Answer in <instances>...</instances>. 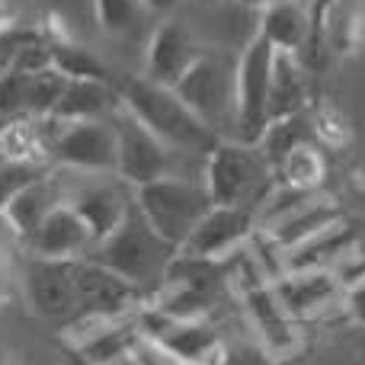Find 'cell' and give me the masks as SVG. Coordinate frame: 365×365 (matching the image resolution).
Here are the masks:
<instances>
[{"mask_svg":"<svg viewBox=\"0 0 365 365\" xmlns=\"http://www.w3.org/2000/svg\"><path fill=\"white\" fill-rule=\"evenodd\" d=\"M311 32L308 0H272L259 10V36L276 51H302Z\"/></svg>","mask_w":365,"mask_h":365,"instance_id":"ac0fdd59","label":"cell"},{"mask_svg":"<svg viewBox=\"0 0 365 365\" xmlns=\"http://www.w3.org/2000/svg\"><path fill=\"white\" fill-rule=\"evenodd\" d=\"M276 365H285V362H276Z\"/></svg>","mask_w":365,"mask_h":365,"instance_id":"ab89813d","label":"cell"},{"mask_svg":"<svg viewBox=\"0 0 365 365\" xmlns=\"http://www.w3.org/2000/svg\"><path fill=\"white\" fill-rule=\"evenodd\" d=\"M132 199L148 225L177 250L186 244V237L202 221V215L212 208V199H208L202 180H186L177 173L135 186Z\"/></svg>","mask_w":365,"mask_h":365,"instance_id":"277c9868","label":"cell"},{"mask_svg":"<svg viewBox=\"0 0 365 365\" xmlns=\"http://www.w3.org/2000/svg\"><path fill=\"white\" fill-rule=\"evenodd\" d=\"M26 90H29V74L19 68L0 71V115L16 119L26 113Z\"/></svg>","mask_w":365,"mask_h":365,"instance_id":"83f0119b","label":"cell"},{"mask_svg":"<svg viewBox=\"0 0 365 365\" xmlns=\"http://www.w3.org/2000/svg\"><path fill=\"white\" fill-rule=\"evenodd\" d=\"M74 365H87V362H81V359H74Z\"/></svg>","mask_w":365,"mask_h":365,"instance_id":"f35d334b","label":"cell"},{"mask_svg":"<svg viewBox=\"0 0 365 365\" xmlns=\"http://www.w3.org/2000/svg\"><path fill=\"white\" fill-rule=\"evenodd\" d=\"M180 0H145V6L148 10H158V13H167V10H173Z\"/></svg>","mask_w":365,"mask_h":365,"instance_id":"d6a6232c","label":"cell"},{"mask_svg":"<svg viewBox=\"0 0 365 365\" xmlns=\"http://www.w3.org/2000/svg\"><path fill=\"white\" fill-rule=\"evenodd\" d=\"M212 365H276L263 343L250 340H225Z\"/></svg>","mask_w":365,"mask_h":365,"instance_id":"f1b7e54d","label":"cell"},{"mask_svg":"<svg viewBox=\"0 0 365 365\" xmlns=\"http://www.w3.org/2000/svg\"><path fill=\"white\" fill-rule=\"evenodd\" d=\"M276 180L292 189H304V192H317L321 182L327 180V158H324L317 141H304V145L292 148L276 167Z\"/></svg>","mask_w":365,"mask_h":365,"instance_id":"603a6c76","label":"cell"},{"mask_svg":"<svg viewBox=\"0 0 365 365\" xmlns=\"http://www.w3.org/2000/svg\"><path fill=\"white\" fill-rule=\"evenodd\" d=\"M58 202V192H55V182L51 177L45 173V177H38L36 182H29L26 189H19L16 195L10 199V205L4 208V218L6 225L13 227V234H19V237H29L32 231H36V225L48 215V208Z\"/></svg>","mask_w":365,"mask_h":365,"instance_id":"44dd1931","label":"cell"},{"mask_svg":"<svg viewBox=\"0 0 365 365\" xmlns=\"http://www.w3.org/2000/svg\"><path fill=\"white\" fill-rule=\"evenodd\" d=\"M132 356L138 359L141 365H182L170 349H164L158 340H148V336H138L132 346Z\"/></svg>","mask_w":365,"mask_h":365,"instance_id":"f546056e","label":"cell"},{"mask_svg":"<svg viewBox=\"0 0 365 365\" xmlns=\"http://www.w3.org/2000/svg\"><path fill=\"white\" fill-rule=\"evenodd\" d=\"M240 6H247V10H263L266 4H272V0H237Z\"/></svg>","mask_w":365,"mask_h":365,"instance_id":"e575fe53","label":"cell"},{"mask_svg":"<svg viewBox=\"0 0 365 365\" xmlns=\"http://www.w3.org/2000/svg\"><path fill=\"white\" fill-rule=\"evenodd\" d=\"M343 311L349 314V321L365 327V276L353 279V282L346 285V292H343Z\"/></svg>","mask_w":365,"mask_h":365,"instance_id":"4dcf8cb0","label":"cell"},{"mask_svg":"<svg viewBox=\"0 0 365 365\" xmlns=\"http://www.w3.org/2000/svg\"><path fill=\"white\" fill-rule=\"evenodd\" d=\"M202 45L195 42V36L177 19H164L158 29L151 32L145 48V74L148 81L173 87L189 68L199 58Z\"/></svg>","mask_w":365,"mask_h":365,"instance_id":"5bb4252c","label":"cell"},{"mask_svg":"<svg viewBox=\"0 0 365 365\" xmlns=\"http://www.w3.org/2000/svg\"><path fill=\"white\" fill-rule=\"evenodd\" d=\"M45 173H48L45 160H0V215L19 189H26Z\"/></svg>","mask_w":365,"mask_h":365,"instance_id":"4316f807","label":"cell"},{"mask_svg":"<svg viewBox=\"0 0 365 365\" xmlns=\"http://www.w3.org/2000/svg\"><path fill=\"white\" fill-rule=\"evenodd\" d=\"M74 282L83 314H103V317L135 314L141 304V295H145L141 289H135L132 282H125L122 276H115L113 269L100 266L90 257L74 259Z\"/></svg>","mask_w":365,"mask_h":365,"instance_id":"8fae6325","label":"cell"},{"mask_svg":"<svg viewBox=\"0 0 365 365\" xmlns=\"http://www.w3.org/2000/svg\"><path fill=\"white\" fill-rule=\"evenodd\" d=\"M253 231H257V218H253L250 208L212 205L202 215V221L192 227V234H189L186 244H182L177 253L205 257V259H225L227 253L244 247Z\"/></svg>","mask_w":365,"mask_h":365,"instance_id":"7c38bea8","label":"cell"},{"mask_svg":"<svg viewBox=\"0 0 365 365\" xmlns=\"http://www.w3.org/2000/svg\"><path fill=\"white\" fill-rule=\"evenodd\" d=\"M272 292L292 321H311L330 308H343L346 282L336 269H285L272 279Z\"/></svg>","mask_w":365,"mask_h":365,"instance_id":"9c48e42d","label":"cell"},{"mask_svg":"<svg viewBox=\"0 0 365 365\" xmlns=\"http://www.w3.org/2000/svg\"><path fill=\"white\" fill-rule=\"evenodd\" d=\"M26 298L42 321H71L81 311L74 282V259H45L32 257L26 266Z\"/></svg>","mask_w":365,"mask_h":365,"instance_id":"30bf717a","label":"cell"},{"mask_svg":"<svg viewBox=\"0 0 365 365\" xmlns=\"http://www.w3.org/2000/svg\"><path fill=\"white\" fill-rule=\"evenodd\" d=\"M336 221H343V212L336 208L334 199L321 195V189H317V192H311L304 202H298L292 212H285L282 218H276L272 225L259 227V231H263L266 237H269L272 244L282 250V257H285L292 247L304 244L308 237L321 234L324 227L336 225Z\"/></svg>","mask_w":365,"mask_h":365,"instance_id":"9a60e30c","label":"cell"},{"mask_svg":"<svg viewBox=\"0 0 365 365\" xmlns=\"http://www.w3.org/2000/svg\"><path fill=\"white\" fill-rule=\"evenodd\" d=\"M55 132H45L48 160L83 173H115V128L113 119L61 122L48 115Z\"/></svg>","mask_w":365,"mask_h":365,"instance_id":"52a82bcc","label":"cell"},{"mask_svg":"<svg viewBox=\"0 0 365 365\" xmlns=\"http://www.w3.org/2000/svg\"><path fill=\"white\" fill-rule=\"evenodd\" d=\"M115 90H119L122 106L145 128H151L170 151L205 158L215 148V141H218V135L180 100L173 87L154 83L148 77H128Z\"/></svg>","mask_w":365,"mask_h":365,"instance_id":"6da1fadb","label":"cell"},{"mask_svg":"<svg viewBox=\"0 0 365 365\" xmlns=\"http://www.w3.org/2000/svg\"><path fill=\"white\" fill-rule=\"evenodd\" d=\"M119 106V90L109 81H68L51 115L61 122L109 119Z\"/></svg>","mask_w":365,"mask_h":365,"instance_id":"ffe728a7","label":"cell"},{"mask_svg":"<svg viewBox=\"0 0 365 365\" xmlns=\"http://www.w3.org/2000/svg\"><path fill=\"white\" fill-rule=\"evenodd\" d=\"M244 308L250 317V327L257 330L259 343L269 349V356H285L289 349L298 346V334H295V321L289 317V311L279 304L272 282L257 285V289L244 292Z\"/></svg>","mask_w":365,"mask_h":365,"instance_id":"2e32d148","label":"cell"},{"mask_svg":"<svg viewBox=\"0 0 365 365\" xmlns=\"http://www.w3.org/2000/svg\"><path fill=\"white\" fill-rule=\"evenodd\" d=\"M115 128V177L128 186H141V182H151L160 177H170L173 173V158L170 148L145 128L125 106H115V113L109 115Z\"/></svg>","mask_w":365,"mask_h":365,"instance_id":"ba28073f","label":"cell"},{"mask_svg":"<svg viewBox=\"0 0 365 365\" xmlns=\"http://www.w3.org/2000/svg\"><path fill=\"white\" fill-rule=\"evenodd\" d=\"M173 253H177V247L167 244L148 225L145 215L135 208V199H132V208L125 212V218L103 240H96L87 257L96 259L100 266H106V269H113L125 282H132L135 289L148 292L164 282V272L170 266Z\"/></svg>","mask_w":365,"mask_h":365,"instance_id":"7a4b0ae2","label":"cell"},{"mask_svg":"<svg viewBox=\"0 0 365 365\" xmlns=\"http://www.w3.org/2000/svg\"><path fill=\"white\" fill-rule=\"evenodd\" d=\"M311 109V81L308 68L295 51H276L269 74V122L292 113Z\"/></svg>","mask_w":365,"mask_h":365,"instance_id":"e0dca14e","label":"cell"},{"mask_svg":"<svg viewBox=\"0 0 365 365\" xmlns=\"http://www.w3.org/2000/svg\"><path fill=\"white\" fill-rule=\"evenodd\" d=\"M26 247L32 250V257L45 259H81L93 247V234L83 225V218L71 208V202L58 199L48 208L42 221L36 225V231L26 237Z\"/></svg>","mask_w":365,"mask_h":365,"instance_id":"4fadbf2b","label":"cell"},{"mask_svg":"<svg viewBox=\"0 0 365 365\" xmlns=\"http://www.w3.org/2000/svg\"><path fill=\"white\" fill-rule=\"evenodd\" d=\"M304 141H317V135H314V115H311V109H304V113L282 115V119H272L269 125H266V132L259 135L257 148H259V154L269 160L272 170H276V167L282 164L285 154H289L292 148L304 145Z\"/></svg>","mask_w":365,"mask_h":365,"instance_id":"7402d4cb","label":"cell"},{"mask_svg":"<svg viewBox=\"0 0 365 365\" xmlns=\"http://www.w3.org/2000/svg\"><path fill=\"white\" fill-rule=\"evenodd\" d=\"M96 23L109 36H125L141 23V16L148 13L145 0H93Z\"/></svg>","mask_w":365,"mask_h":365,"instance_id":"d4e9b609","label":"cell"},{"mask_svg":"<svg viewBox=\"0 0 365 365\" xmlns=\"http://www.w3.org/2000/svg\"><path fill=\"white\" fill-rule=\"evenodd\" d=\"M199 4H205V6H215V4H221V0H199Z\"/></svg>","mask_w":365,"mask_h":365,"instance_id":"8d00e7d4","label":"cell"},{"mask_svg":"<svg viewBox=\"0 0 365 365\" xmlns=\"http://www.w3.org/2000/svg\"><path fill=\"white\" fill-rule=\"evenodd\" d=\"M16 29V4L13 0H0V32Z\"/></svg>","mask_w":365,"mask_h":365,"instance_id":"1f68e13d","label":"cell"},{"mask_svg":"<svg viewBox=\"0 0 365 365\" xmlns=\"http://www.w3.org/2000/svg\"><path fill=\"white\" fill-rule=\"evenodd\" d=\"M0 295H4V272H0Z\"/></svg>","mask_w":365,"mask_h":365,"instance_id":"74e56055","label":"cell"},{"mask_svg":"<svg viewBox=\"0 0 365 365\" xmlns=\"http://www.w3.org/2000/svg\"><path fill=\"white\" fill-rule=\"evenodd\" d=\"M272 55L276 48L257 32L234 61V141L257 145L269 125Z\"/></svg>","mask_w":365,"mask_h":365,"instance_id":"8992f818","label":"cell"},{"mask_svg":"<svg viewBox=\"0 0 365 365\" xmlns=\"http://www.w3.org/2000/svg\"><path fill=\"white\" fill-rule=\"evenodd\" d=\"M202 186L212 205H237L257 212V205L276 186V170L257 145L218 138L202 158Z\"/></svg>","mask_w":365,"mask_h":365,"instance_id":"3957f363","label":"cell"},{"mask_svg":"<svg viewBox=\"0 0 365 365\" xmlns=\"http://www.w3.org/2000/svg\"><path fill=\"white\" fill-rule=\"evenodd\" d=\"M6 125H10V119H4V115H0V135L6 132Z\"/></svg>","mask_w":365,"mask_h":365,"instance_id":"d590c367","label":"cell"},{"mask_svg":"<svg viewBox=\"0 0 365 365\" xmlns=\"http://www.w3.org/2000/svg\"><path fill=\"white\" fill-rule=\"evenodd\" d=\"M64 83H68V77L55 68H45V71L29 74V90H26V113L23 115H36V119L51 115V109H55Z\"/></svg>","mask_w":365,"mask_h":365,"instance_id":"484cf974","label":"cell"},{"mask_svg":"<svg viewBox=\"0 0 365 365\" xmlns=\"http://www.w3.org/2000/svg\"><path fill=\"white\" fill-rule=\"evenodd\" d=\"M64 202H71V208L83 218V225H87L90 234H93V244L106 237V234L125 218L128 208H132V199H128L115 182H93V186H83Z\"/></svg>","mask_w":365,"mask_h":365,"instance_id":"d6986e66","label":"cell"},{"mask_svg":"<svg viewBox=\"0 0 365 365\" xmlns=\"http://www.w3.org/2000/svg\"><path fill=\"white\" fill-rule=\"evenodd\" d=\"M173 90L218 138H234V61L225 51L202 48Z\"/></svg>","mask_w":365,"mask_h":365,"instance_id":"5b68a950","label":"cell"},{"mask_svg":"<svg viewBox=\"0 0 365 365\" xmlns=\"http://www.w3.org/2000/svg\"><path fill=\"white\" fill-rule=\"evenodd\" d=\"M109 365H141V362H138V359H135V356H132V349H128V353L115 356V359H113V362H109Z\"/></svg>","mask_w":365,"mask_h":365,"instance_id":"836d02e7","label":"cell"},{"mask_svg":"<svg viewBox=\"0 0 365 365\" xmlns=\"http://www.w3.org/2000/svg\"><path fill=\"white\" fill-rule=\"evenodd\" d=\"M51 68L68 81H109V68L90 48L74 42H51Z\"/></svg>","mask_w":365,"mask_h":365,"instance_id":"cb8c5ba5","label":"cell"}]
</instances>
